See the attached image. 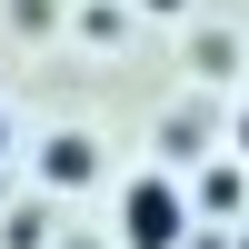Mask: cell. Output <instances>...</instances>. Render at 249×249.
I'll list each match as a JSON object with an SVG mask.
<instances>
[{
    "label": "cell",
    "mask_w": 249,
    "mask_h": 249,
    "mask_svg": "<svg viewBox=\"0 0 249 249\" xmlns=\"http://www.w3.org/2000/svg\"><path fill=\"white\" fill-rule=\"evenodd\" d=\"M179 239H190V190H170V179L140 170L120 190V249H179Z\"/></svg>",
    "instance_id": "obj_1"
},
{
    "label": "cell",
    "mask_w": 249,
    "mask_h": 249,
    "mask_svg": "<svg viewBox=\"0 0 249 249\" xmlns=\"http://www.w3.org/2000/svg\"><path fill=\"white\" fill-rule=\"evenodd\" d=\"M0 150H10V110H0Z\"/></svg>",
    "instance_id": "obj_5"
},
{
    "label": "cell",
    "mask_w": 249,
    "mask_h": 249,
    "mask_svg": "<svg viewBox=\"0 0 249 249\" xmlns=\"http://www.w3.org/2000/svg\"><path fill=\"white\" fill-rule=\"evenodd\" d=\"M40 179H50V190H90L100 179V140L90 130H50L40 140Z\"/></svg>",
    "instance_id": "obj_2"
},
{
    "label": "cell",
    "mask_w": 249,
    "mask_h": 249,
    "mask_svg": "<svg viewBox=\"0 0 249 249\" xmlns=\"http://www.w3.org/2000/svg\"><path fill=\"white\" fill-rule=\"evenodd\" d=\"M150 10H179V0H150Z\"/></svg>",
    "instance_id": "obj_6"
},
{
    "label": "cell",
    "mask_w": 249,
    "mask_h": 249,
    "mask_svg": "<svg viewBox=\"0 0 249 249\" xmlns=\"http://www.w3.org/2000/svg\"><path fill=\"white\" fill-rule=\"evenodd\" d=\"M230 140H239V160H249V110H239V130H230Z\"/></svg>",
    "instance_id": "obj_4"
},
{
    "label": "cell",
    "mask_w": 249,
    "mask_h": 249,
    "mask_svg": "<svg viewBox=\"0 0 249 249\" xmlns=\"http://www.w3.org/2000/svg\"><path fill=\"white\" fill-rule=\"evenodd\" d=\"M190 210H249V179H239V160H210V170H199V190H190Z\"/></svg>",
    "instance_id": "obj_3"
}]
</instances>
